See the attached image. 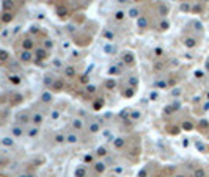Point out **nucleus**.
<instances>
[{
    "label": "nucleus",
    "instance_id": "nucleus-1",
    "mask_svg": "<svg viewBox=\"0 0 209 177\" xmlns=\"http://www.w3.org/2000/svg\"><path fill=\"white\" fill-rule=\"evenodd\" d=\"M25 129H27V135H29L30 138L36 136L38 132H39V127H38V125H30V127H25Z\"/></svg>",
    "mask_w": 209,
    "mask_h": 177
},
{
    "label": "nucleus",
    "instance_id": "nucleus-2",
    "mask_svg": "<svg viewBox=\"0 0 209 177\" xmlns=\"http://www.w3.org/2000/svg\"><path fill=\"white\" fill-rule=\"evenodd\" d=\"M72 127H74V129H77V130H82V129L85 127V124H83V121H82V119L74 118V119H72Z\"/></svg>",
    "mask_w": 209,
    "mask_h": 177
},
{
    "label": "nucleus",
    "instance_id": "nucleus-3",
    "mask_svg": "<svg viewBox=\"0 0 209 177\" xmlns=\"http://www.w3.org/2000/svg\"><path fill=\"white\" fill-rule=\"evenodd\" d=\"M137 25H138L140 28H146V27H148V19L143 18V16H140V18L137 19Z\"/></svg>",
    "mask_w": 209,
    "mask_h": 177
},
{
    "label": "nucleus",
    "instance_id": "nucleus-4",
    "mask_svg": "<svg viewBox=\"0 0 209 177\" xmlns=\"http://www.w3.org/2000/svg\"><path fill=\"white\" fill-rule=\"evenodd\" d=\"M21 60L25 61V63H30V61H32V52H29V50L22 52V53H21Z\"/></svg>",
    "mask_w": 209,
    "mask_h": 177
},
{
    "label": "nucleus",
    "instance_id": "nucleus-5",
    "mask_svg": "<svg viewBox=\"0 0 209 177\" xmlns=\"http://www.w3.org/2000/svg\"><path fill=\"white\" fill-rule=\"evenodd\" d=\"M32 119H33V124H35V125H39V124L43 122V114H41V113H35Z\"/></svg>",
    "mask_w": 209,
    "mask_h": 177
},
{
    "label": "nucleus",
    "instance_id": "nucleus-6",
    "mask_svg": "<svg viewBox=\"0 0 209 177\" xmlns=\"http://www.w3.org/2000/svg\"><path fill=\"white\" fill-rule=\"evenodd\" d=\"M123 60H124L128 64H132V63H134V57H132V53H129V52H126V53H124Z\"/></svg>",
    "mask_w": 209,
    "mask_h": 177
},
{
    "label": "nucleus",
    "instance_id": "nucleus-7",
    "mask_svg": "<svg viewBox=\"0 0 209 177\" xmlns=\"http://www.w3.org/2000/svg\"><path fill=\"white\" fill-rule=\"evenodd\" d=\"M74 72H76V69H74L72 66H68V68L65 69V75H66V77H69V78H71V77H74Z\"/></svg>",
    "mask_w": 209,
    "mask_h": 177
},
{
    "label": "nucleus",
    "instance_id": "nucleus-8",
    "mask_svg": "<svg viewBox=\"0 0 209 177\" xmlns=\"http://www.w3.org/2000/svg\"><path fill=\"white\" fill-rule=\"evenodd\" d=\"M96 155L97 157H106L107 155V149L106 147H97L96 149Z\"/></svg>",
    "mask_w": 209,
    "mask_h": 177
},
{
    "label": "nucleus",
    "instance_id": "nucleus-9",
    "mask_svg": "<svg viewBox=\"0 0 209 177\" xmlns=\"http://www.w3.org/2000/svg\"><path fill=\"white\" fill-rule=\"evenodd\" d=\"M124 18H126V11H123V10H118V11H115V19L121 21V19H124Z\"/></svg>",
    "mask_w": 209,
    "mask_h": 177
},
{
    "label": "nucleus",
    "instance_id": "nucleus-10",
    "mask_svg": "<svg viewBox=\"0 0 209 177\" xmlns=\"http://www.w3.org/2000/svg\"><path fill=\"white\" fill-rule=\"evenodd\" d=\"M41 100H43L44 104H49V102L52 100V96H50V93H44V94H43V97H41Z\"/></svg>",
    "mask_w": 209,
    "mask_h": 177
},
{
    "label": "nucleus",
    "instance_id": "nucleus-11",
    "mask_svg": "<svg viewBox=\"0 0 209 177\" xmlns=\"http://www.w3.org/2000/svg\"><path fill=\"white\" fill-rule=\"evenodd\" d=\"M128 14H129V18H137V19L140 18V16H138V10H137V8L129 10V13H128Z\"/></svg>",
    "mask_w": 209,
    "mask_h": 177
},
{
    "label": "nucleus",
    "instance_id": "nucleus-12",
    "mask_svg": "<svg viewBox=\"0 0 209 177\" xmlns=\"http://www.w3.org/2000/svg\"><path fill=\"white\" fill-rule=\"evenodd\" d=\"M36 57H39V60L46 58V49H36Z\"/></svg>",
    "mask_w": 209,
    "mask_h": 177
},
{
    "label": "nucleus",
    "instance_id": "nucleus-13",
    "mask_svg": "<svg viewBox=\"0 0 209 177\" xmlns=\"http://www.w3.org/2000/svg\"><path fill=\"white\" fill-rule=\"evenodd\" d=\"M66 139H68L69 143H77V141H79V136H77V135H74V133H71V135H68V136H66Z\"/></svg>",
    "mask_w": 209,
    "mask_h": 177
},
{
    "label": "nucleus",
    "instance_id": "nucleus-14",
    "mask_svg": "<svg viewBox=\"0 0 209 177\" xmlns=\"http://www.w3.org/2000/svg\"><path fill=\"white\" fill-rule=\"evenodd\" d=\"M94 164H96V171L97 172H104V169H106V163L101 161V163H94Z\"/></svg>",
    "mask_w": 209,
    "mask_h": 177
},
{
    "label": "nucleus",
    "instance_id": "nucleus-15",
    "mask_svg": "<svg viewBox=\"0 0 209 177\" xmlns=\"http://www.w3.org/2000/svg\"><path fill=\"white\" fill-rule=\"evenodd\" d=\"M167 13H168V8L164 7V5H160V7H159V14H160V16H167Z\"/></svg>",
    "mask_w": 209,
    "mask_h": 177
},
{
    "label": "nucleus",
    "instance_id": "nucleus-16",
    "mask_svg": "<svg viewBox=\"0 0 209 177\" xmlns=\"http://www.w3.org/2000/svg\"><path fill=\"white\" fill-rule=\"evenodd\" d=\"M11 132H13L16 136H21V135H22V130L19 129V125H14V129H11Z\"/></svg>",
    "mask_w": 209,
    "mask_h": 177
},
{
    "label": "nucleus",
    "instance_id": "nucleus-17",
    "mask_svg": "<svg viewBox=\"0 0 209 177\" xmlns=\"http://www.w3.org/2000/svg\"><path fill=\"white\" fill-rule=\"evenodd\" d=\"M44 46H46V50L52 49V47H54V43H52V39H46V41H44Z\"/></svg>",
    "mask_w": 209,
    "mask_h": 177
},
{
    "label": "nucleus",
    "instance_id": "nucleus-18",
    "mask_svg": "<svg viewBox=\"0 0 209 177\" xmlns=\"http://www.w3.org/2000/svg\"><path fill=\"white\" fill-rule=\"evenodd\" d=\"M99 129H101V127H99V124H97V122H93V124H90V130H91V132H97Z\"/></svg>",
    "mask_w": 209,
    "mask_h": 177
},
{
    "label": "nucleus",
    "instance_id": "nucleus-19",
    "mask_svg": "<svg viewBox=\"0 0 209 177\" xmlns=\"http://www.w3.org/2000/svg\"><path fill=\"white\" fill-rule=\"evenodd\" d=\"M11 139H13V138L5 136V138H3V144H5V146H13V144H14V141H11Z\"/></svg>",
    "mask_w": 209,
    "mask_h": 177
},
{
    "label": "nucleus",
    "instance_id": "nucleus-20",
    "mask_svg": "<svg viewBox=\"0 0 209 177\" xmlns=\"http://www.w3.org/2000/svg\"><path fill=\"white\" fill-rule=\"evenodd\" d=\"M50 118H52V119H58V118H60V111H58V110H54V111L50 113Z\"/></svg>",
    "mask_w": 209,
    "mask_h": 177
},
{
    "label": "nucleus",
    "instance_id": "nucleus-21",
    "mask_svg": "<svg viewBox=\"0 0 209 177\" xmlns=\"http://www.w3.org/2000/svg\"><path fill=\"white\" fill-rule=\"evenodd\" d=\"M55 141H57V143H63V141H66V136H65V135H57V136H55Z\"/></svg>",
    "mask_w": 209,
    "mask_h": 177
},
{
    "label": "nucleus",
    "instance_id": "nucleus-22",
    "mask_svg": "<svg viewBox=\"0 0 209 177\" xmlns=\"http://www.w3.org/2000/svg\"><path fill=\"white\" fill-rule=\"evenodd\" d=\"M159 27H160V30H167V28H168V22H167V21H162V22L159 24Z\"/></svg>",
    "mask_w": 209,
    "mask_h": 177
},
{
    "label": "nucleus",
    "instance_id": "nucleus-23",
    "mask_svg": "<svg viewBox=\"0 0 209 177\" xmlns=\"http://www.w3.org/2000/svg\"><path fill=\"white\" fill-rule=\"evenodd\" d=\"M184 129H185V130H192V129H193L192 122H184Z\"/></svg>",
    "mask_w": 209,
    "mask_h": 177
},
{
    "label": "nucleus",
    "instance_id": "nucleus-24",
    "mask_svg": "<svg viewBox=\"0 0 209 177\" xmlns=\"http://www.w3.org/2000/svg\"><path fill=\"white\" fill-rule=\"evenodd\" d=\"M204 175V171L203 169H198L196 172H195V177H203Z\"/></svg>",
    "mask_w": 209,
    "mask_h": 177
},
{
    "label": "nucleus",
    "instance_id": "nucleus-25",
    "mask_svg": "<svg viewBox=\"0 0 209 177\" xmlns=\"http://www.w3.org/2000/svg\"><path fill=\"white\" fill-rule=\"evenodd\" d=\"M54 66H55V68H61V61H60V60H55V61H54Z\"/></svg>",
    "mask_w": 209,
    "mask_h": 177
},
{
    "label": "nucleus",
    "instance_id": "nucleus-26",
    "mask_svg": "<svg viewBox=\"0 0 209 177\" xmlns=\"http://www.w3.org/2000/svg\"><path fill=\"white\" fill-rule=\"evenodd\" d=\"M106 50H107V53H113V50H115V47H106Z\"/></svg>",
    "mask_w": 209,
    "mask_h": 177
},
{
    "label": "nucleus",
    "instance_id": "nucleus-27",
    "mask_svg": "<svg viewBox=\"0 0 209 177\" xmlns=\"http://www.w3.org/2000/svg\"><path fill=\"white\" fill-rule=\"evenodd\" d=\"M113 86H115V82H112V80L107 82V88H113Z\"/></svg>",
    "mask_w": 209,
    "mask_h": 177
},
{
    "label": "nucleus",
    "instance_id": "nucleus-28",
    "mask_svg": "<svg viewBox=\"0 0 209 177\" xmlns=\"http://www.w3.org/2000/svg\"><path fill=\"white\" fill-rule=\"evenodd\" d=\"M156 55H162V49H156Z\"/></svg>",
    "mask_w": 209,
    "mask_h": 177
},
{
    "label": "nucleus",
    "instance_id": "nucleus-29",
    "mask_svg": "<svg viewBox=\"0 0 209 177\" xmlns=\"http://www.w3.org/2000/svg\"><path fill=\"white\" fill-rule=\"evenodd\" d=\"M128 2H129V0H118V3H121V5L123 3H128Z\"/></svg>",
    "mask_w": 209,
    "mask_h": 177
}]
</instances>
